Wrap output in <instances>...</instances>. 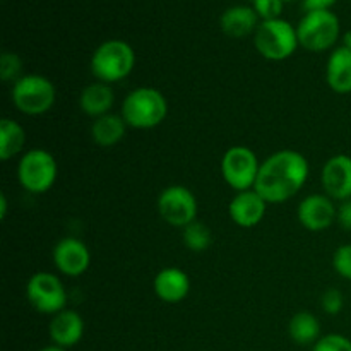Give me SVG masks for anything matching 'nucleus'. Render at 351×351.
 Segmentation results:
<instances>
[{
	"instance_id": "7",
	"label": "nucleus",
	"mask_w": 351,
	"mask_h": 351,
	"mask_svg": "<svg viewBox=\"0 0 351 351\" xmlns=\"http://www.w3.org/2000/svg\"><path fill=\"white\" fill-rule=\"evenodd\" d=\"M58 165L53 154L41 147L27 149L17 165V180L29 194H45L57 182Z\"/></svg>"
},
{
	"instance_id": "14",
	"label": "nucleus",
	"mask_w": 351,
	"mask_h": 351,
	"mask_svg": "<svg viewBox=\"0 0 351 351\" xmlns=\"http://www.w3.org/2000/svg\"><path fill=\"white\" fill-rule=\"evenodd\" d=\"M266 209L267 202L254 189H250L233 195L228 206V215L240 228H254L264 219Z\"/></svg>"
},
{
	"instance_id": "10",
	"label": "nucleus",
	"mask_w": 351,
	"mask_h": 351,
	"mask_svg": "<svg viewBox=\"0 0 351 351\" xmlns=\"http://www.w3.org/2000/svg\"><path fill=\"white\" fill-rule=\"evenodd\" d=\"M197 199L185 185H170L158 197V213L168 225L185 228L197 219Z\"/></svg>"
},
{
	"instance_id": "5",
	"label": "nucleus",
	"mask_w": 351,
	"mask_h": 351,
	"mask_svg": "<svg viewBox=\"0 0 351 351\" xmlns=\"http://www.w3.org/2000/svg\"><path fill=\"white\" fill-rule=\"evenodd\" d=\"M298 43L308 51L331 50L339 40L341 24L331 9L308 10L297 26Z\"/></svg>"
},
{
	"instance_id": "16",
	"label": "nucleus",
	"mask_w": 351,
	"mask_h": 351,
	"mask_svg": "<svg viewBox=\"0 0 351 351\" xmlns=\"http://www.w3.org/2000/svg\"><path fill=\"white\" fill-rule=\"evenodd\" d=\"M153 288L165 304H180L191 293V278L180 267H165L154 276Z\"/></svg>"
},
{
	"instance_id": "1",
	"label": "nucleus",
	"mask_w": 351,
	"mask_h": 351,
	"mask_svg": "<svg viewBox=\"0 0 351 351\" xmlns=\"http://www.w3.org/2000/svg\"><path fill=\"white\" fill-rule=\"evenodd\" d=\"M308 161L295 149H281L261 163L254 191L267 204H281L297 195L308 178Z\"/></svg>"
},
{
	"instance_id": "11",
	"label": "nucleus",
	"mask_w": 351,
	"mask_h": 351,
	"mask_svg": "<svg viewBox=\"0 0 351 351\" xmlns=\"http://www.w3.org/2000/svg\"><path fill=\"white\" fill-rule=\"evenodd\" d=\"M53 264L65 276L79 278L89 269L91 252L82 240L65 237L53 247Z\"/></svg>"
},
{
	"instance_id": "25",
	"label": "nucleus",
	"mask_w": 351,
	"mask_h": 351,
	"mask_svg": "<svg viewBox=\"0 0 351 351\" xmlns=\"http://www.w3.org/2000/svg\"><path fill=\"white\" fill-rule=\"evenodd\" d=\"M283 0H252V7L261 17V21L280 19L283 12Z\"/></svg>"
},
{
	"instance_id": "19",
	"label": "nucleus",
	"mask_w": 351,
	"mask_h": 351,
	"mask_svg": "<svg viewBox=\"0 0 351 351\" xmlns=\"http://www.w3.org/2000/svg\"><path fill=\"white\" fill-rule=\"evenodd\" d=\"M113 103H115V95L112 86L101 81L88 84L79 95V108L93 119L112 113Z\"/></svg>"
},
{
	"instance_id": "15",
	"label": "nucleus",
	"mask_w": 351,
	"mask_h": 351,
	"mask_svg": "<svg viewBox=\"0 0 351 351\" xmlns=\"http://www.w3.org/2000/svg\"><path fill=\"white\" fill-rule=\"evenodd\" d=\"M48 335L55 346L65 350L72 348L84 336V319L81 317L79 312L72 311V308H64L51 317Z\"/></svg>"
},
{
	"instance_id": "26",
	"label": "nucleus",
	"mask_w": 351,
	"mask_h": 351,
	"mask_svg": "<svg viewBox=\"0 0 351 351\" xmlns=\"http://www.w3.org/2000/svg\"><path fill=\"white\" fill-rule=\"evenodd\" d=\"M332 267L345 280L351 281V243L338 247L332 256Z\"/></svg>"
},
{
	"instance_id": "18",
	"label": "nucleus",
	"mask_w": 351,
	"mask_h": 351,
	"mask_svg": "<svg viewBox=\"0 0 351 351\" xmlns=\"http://www.w3.org/2000/svg\"><path fill=\"white\" fill-rule=\"evenodd\" d=\"M326 81L328 86L338 95L351 93V48H335L326 64Z\"/></svg>"
},
{
	"instance_id": "28",
	"label": "nucleus",
	"mask_w": 351,
	"mask_h": 351,
	"mask_svg": "<svg viewBox=\"0 0 351 351\" xmlns=\"http://www.w3.org/2000/svg\"><path fill=\"white\" fill-rule=\"evenodd\" d=\"M322 311L329 315H338L339 312L345 307V297L339 290L336 288H331V290H326L324 295L321 298Z\"/></svg>"
},
{
	"instance_id": "21",
	"label": "nucleus",
	"mask_w": 351,
	"mask_h": 351,
	"mask_svg": "<svg viewBox=\"0 0 351 351\" xmlns=\"http://www.w3.org/2000/svg\"><path fill=\"white\" fill-rule=\"evenodd\" d=\"M26 146V130L12 119L0 120V158L9 161L10 158L23 153Z\"/></svg>"
},
{
	"instance_id": "32",
	"label": "nucleus",
	"mask_w": 351,
	"mask_h": 351,
	"mask_svg": "<svg viewBox=\"0 0 351 351\" xmlns=\"http://www.w3.org/2000/svg\"><path fill=\"white\" fill-rule=\"evenodd\" d=\"M40 351H67V350H65V348H60V346L51 345V346H47V348H41Z\"/></svg>"
},
{
	"instance_id": "30",
	"label": "nucleus",
	"mask_w": 351,
	"mask_h": 351,
	"mask_svg": "<svg viewBox=\"0 0 351 351\" xmlns=\"http://www.w3.org/2000/svg\"><path fill=\"white\" fill-rule=\"evenodd\" d=\"M338 0H304L305 10H326L331 9Z\"/></svg>"
},
{
	"instance_id": "24",
	"label": "nucleus",
	"mask_w": 351,
	"mask_h": 351,
	"mask_svg": "<svg viewBox=\"0 0 351 351\" xmlns=\"http://www.w3.org/2000/svg\"><path fill=\"white\" fill-rule=\"evenodd\" d=\"M23 58L12 51H3L0 57V79L3 82H16L23 77Z\"/></svg>"
},
{
	"instance_id": "35",
	"label": "nucleus",
	"mask_w": 351,
	"mask_h": 351,
	"mask_svg": "<svg viewBox=\"0 0 351 351\" xmlns=\"http://www.w3.org/2000/svg\"><path fill=\"white\" fill-rule=\"evenodd\" d=\"M250 2H252V0H250Z\"/></svg>"
},
{
	"instance_id": "8",
	"label": "nucleus",
	"mask_w": 351,
	"mask_h": 351,
	"mask_svg": "<svg viewBox=\"0 0 351 351\" xmlns=\"http://www.w3.org/2000/svg\"><path fill=\"white\" fill-rule=\"evenodd\" d=\"M261 163L256 153L247 146H232L221 160V175L228 187L235 192L254 189L259 175Z\"/></svg>"
},
{
	"instance_id": "29",
	"label": "nucleus",
	"mask_w": 351,
	"mask_h": 351,
	"mask_svg": "<svg viewBox=\"0 0 351 351\" xmlns=\"http://www.w3.org/2000/svg\"><path fill=\"white\" fill-rule=\"evenodd\" d=\"M336 223L346 232H351V199L343 201L338 206V215H336Z\"/></svg>"
},
{
	"instance_id": "17",
	"label": "nucleus",
	"mask_w": 351,
	"mask_h": 351,
	"mask_svg": "<svg viewBox=\"0 0 351 351\" xmlns=\"http://www.w3.org/2000/svg\"><path fill=\"white\" fill-rule=\"evenodd\" d=\"M261 24V17L252 5L228 7L219 17V27L230 38H245L254 34Z\"/></svg>"
},
{
	"instance_id": "6",
	"label": "nucleus",
	"mask_w": 351,
	"mask_h": 351,
	"mask_svg": "<svg viewBox=\"0 0 351 351\" xmlns=\"http://www.w3.org/2000/svg\"><path fill=\"white\" fill-rule=\"evenodd\" d=\"M12 103L21 113L31 117L50 112L57 99V89L41 74H24L12 84Z\"/></svg>"
},
{
	"instance_id": "31",
	"label": "nucleus",
	"mask_w": 351,
	"mask_h": 351,
	"mask_svg": "<svg viewBox=\"0 0 351 351\" xmlns=\"http://www.w3.org/2000/svg\"><path fill=\"white\" fill-rule=\"evenodd\" d=\"M7 206H9V201H7V195L0 194V216H2V219L7 218Z\"/></svg>"
},
{
	"instance_id": "27",
	"label": "nucleus",
	"mask_w": 351,
	"mask_h": 351,
	"mask_svg": "<svg viewBox=\"0 0 351 351\" xmlns=\"http://www.w3.org/2000/svg\"><path fill=\"white\" fill-rule=\"evenodd\" d=\"M312 351H351V339L343 335L322 336Z\"/></svg>"
},
{
	"instance_id": "13",
	"label": "nucleus",
	"mask_w": 351,
	"mask_h": 351,
	"mask_svg": "<svg viewBox=\"0 0 351 351\" xmlns=\"http://www.w3.org/2000/svg\"><path fill=\"white\" fill-rule=\"evenodd\" d=\"M321 182L324 194L332 201H348L351 199V156L336 154L329 158L321 171Z\"/></svg>"
},
{
	"instance_id": "12",
	"label": "nucleus",
	"mask_w": 351,
	"mask_h": 351,
	"mask_svg": "<svg viewBox=\"0 0 351 351\" xmlns=\"http://www.w3.org/2000/svg\"><path fill=\"white\" fill-rule=\"evenodd\" d=\"M336 215H338V206L326 194L307 195L297 209L298 221L308 232L328 230L332 223H336Z\"/></svg>"
},
{
	"instance_id": "9",
	"label": "nucleus",
	"mask_w": 351,
	"mask_h": 351,
	"mask_svg": "<svg viewBox=\"0 0 351 351\" xmlns=\"http://www.w3.org/2000/svg\"><path fill=\"white\" fill-rule=\"evenodd\" d=\"M26 297L31 307L40 314L55 315L67 305V291L60 278L51 273H34L27 280Z\"/></svg>"
},
{
	"instance_id": "33",
	"label": "nucleus",
	"mask_w": 351,
	"mask_h": 351,
	"mask_svg": "<svg viewBox=\"0 0 351 351\" xmlns=\"http://www.w3.org/2000/svg\"><path fill=\"white\" fill-rule=\"evenodd\" d=\"M345 45H346V47L351 48V29L345 34Z\"/></svg>"
},
{
	"instance_id": "3",
	"label": "nucleus",
	"mask_w": 351,
	"mask_h": 351,
	"mask_svg": "<svg viewBox=\"0 0 351 351\" xmlns=\"http://www.w3.org/2000/svg\"><path fill=\"white\" fill-rule=\"evenodd\" d=\"M91 72L96 81L112 86L125 79L136 67V51L123 40H106L91 57Z\"/></svg>"
},
{
	"instance_id": "4",
	"label": "nucleus",
	"mask_w": 351,
	"mask_h": 351,
	"mask_svg": "<svg viewBox=\"0 0 351 351\" xmlns=\"http://www.w3.org/2000/svg\"><path fill=\"white\" fill-rule=\"evenodd\" d=\"M254 47L266 60H287L300 47L297 27L281 17L261 21L259 27L254 33Z\"/></svg>"
},
{
	"instance_id": "34",
	"label": "nucleus",
	"mask_w": 351,
	"mask_h": 351,
	"mask_svg": "<svg viewBox=\"0 0 351 351\" xmlns=\"http://www.w3.org/2000/svg\"><path fill=\"white\" fill-rule=\"evenodd\" d=\"M283 2H291V0H283Z\"/></svg>"
},
{
	"instance_id": "23",
	"label": "nucleus",
	"mask_w": 351,
	"mask_h": 351,
	"mask_svg": "<svg viewBox=\"0 0 351 351\" xmlns=\"http://www.w3.org/2000/svg\"><path fill=\"white\" fill-rule=\"evenodd\" d=\"M182 240H184V245L187 247L192 252H204L211 247L213 243V235L209 226H206L204 223L197 221L187 225L185 228H182Z\"/></svg>"
},
{
	"instance_id": "20",
	"label": "nucleus",
	"mask_w": 351,
	"mask_h": 351,
	"mask_svg": "<svg viewBox=\"0 0 351 351\" xmlns=\"http://www.w3.org/2000/svg\"><path fill=\"white\" fill-rule=\"evenodd\" d=\"M127 123L120 113H106L95 119L91 125V137L99 147H112L125 137Z\"/></svg>"
},
{
	"instance_id": "22",
	"label": "nucleus",
	"mask_w": 351,
	"mask_h": 351,
	"mask_svg": "<svg viewBox=\"0 0 351 351\" xmlns=\"http://www.w3.org/2000/svg\"><path fill=\"white\" fill-rule=\"evenodd\" d=\"M288 332L297 345H315L321 338V322L312 312H298L291 317Z\"/></svg>"
},
{
	"instance_id": "2",
	"label": "nucleus",
	"mask_w": 351,
	"mask_h": 351,
	"mask_svg": "<svg viewBox=\"0 0 351 351\" xmlns=\"http://www.w3.org/2000/svg\"><path fill=\"white\" fill-rule=\"evenodd\" d=\"M120 115L132 129H154L167 119L168 101L160 89L143 86V88L132 89L125 96Z\"/></svg>"
}]
</instances>
